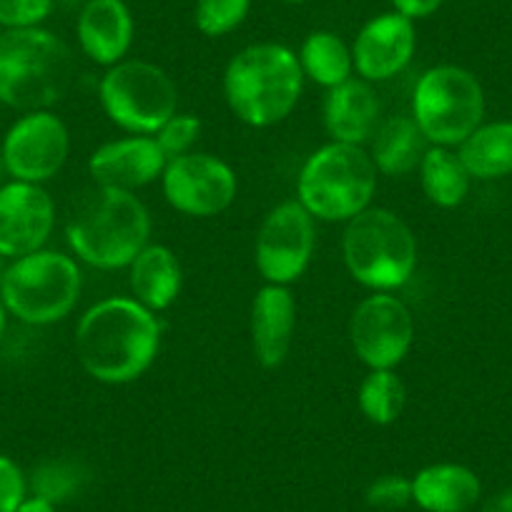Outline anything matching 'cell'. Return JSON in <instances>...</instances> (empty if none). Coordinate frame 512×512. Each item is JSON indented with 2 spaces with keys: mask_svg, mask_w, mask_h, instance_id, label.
Returning <instances> with one entry per match:
<instances>
[{
  "mask_svg": "<svg viewBox=\"0 0 512 512\" xmlns=\"http://www.w3.org/2000/svg\"><path fill=\"white\" fill-rule=\"evenodd\" d=\"M156 144L166 154V159H176V156L191 154L196 141L201 139V121L194 113H174L164 126L154 134Z\"/></svg>",
  "mask_w": 512,
  "mask_h": 512,
  "instance_id": "cell-29",
  "label": "cell"
},
{
  "mask_svg": "<svg viewBox=\"0 0 512 512\" xmlns=\"http://www.w3.org/2000/svg\"><path fill=\"white\" fill-rule=\"evenodd\" d=\"M417 51L415 21L397 11L369 18L352 43L354 73L367 83H384L400 76Z\"/></svg>",
  "mask_w": 512,
  "mask_h": 512,
  "instance_id": "cell-15",
  "label": "cell"
},
{
  "mask_svg": "<svg viewBox=\"0 0 512 512\" xmlns=\"http://www.w3.org/2000/svg\"><path fill=\"white\" fill-rule=\"evenodd\" d=\"M16 512H56V505H53L51 500H46V497H26V500L18 505Z\"/></svg>",
  "mask_w": 512,
  "mask_h": 512,
  "instance_id": "cell-34",
  "label": "cell"
},
{
  "mask_svg": "<svg viewBox=\"0 0 512 512\" xmlns=\"http://www.w3.org/2000/svg\"><path fill=\"white\" fill-rule=\"evenodd\" d=\"M166 204L184 216L209 219L229 209L239 194L236 171L224 159L204 151L176 156L161 176Z\"/></svg>",
  "mask_w": 512,
  "mask_h": 512,
  "instance_id": "cell-12",
  "label": "cell"
},
{
  "mask_svg": "<svg viewBox=\"0 0 512 512\" xmlns=\"http://www.w3.org/2000/svg\"><path fill=\"white\" fill-rule=\"evenodd\" d=\"M392 11H397L400 16L410 18V21H425V18L435 16L442 6H445V0H390Z\"/></svg>",
  "mask_w": 512,
  "mask_h": 512,
  "instance_id": "cell-33",
  "label": "cell"
},
{
  "mask_svg": "<svg viewBox=\"0 0 512 512\" xmlns=\"http://www.w3.org/2000/svg\"><path fill=\"white\" fill-rule=\"evenodd\" d=\"M377 194V169L364 146H319L297 176V201L317 221L347 224L372 206Z\"/></svg>",
  "mask_w": 512,
  "mask_h": 512,
  "instance_id": "cell-6",
  "label": "cell"
},
{
  "mask_svg": "<svg viewBox=\"0 0 512 512\" xmlns=\"http://www.w3.org/2000/svg\"><path fill=\"white\" fill-rule=\"evenodd\" d=\"M76 41L91 63L111 68L126 61L136 41V18L126 0H86L76 18Z\"/></svg>",
  "mask_w": 512,
  "mask_h": 512,
  "instance_id": "cell-17",
  "label": "cell"
},
{
  "mask_svg": "<svg viewBox=\"0 0 512 512\" xmlns=\"http://www.w3.org/2000/svg\"><path fill=\"white\" fill-rule=\"evenodd\" d=\"M83 274L73 256L41 249L13 259L0 282V299L8 314L31 327H48L76 309Z\"/></svg>",
  "mask_w": 512,
  "mask_h": 512,
  "instance_id": "cell-7",
  "label": "cell"
},
{
  "mask_svg": "<svg viewBox=\"0 0 512 512\" xmlns=\"http://www.w3.org/2000/svg\"><path fill=\"white\" fill-rule=\"evenodd\" d=\"M297 53L264 41L241 48L226 63L221 88L229 111L251 128H272L292 116L304 91Z\"/></svg>",
  "mask_w": 512,
  "mask_h": 512,
  "instance_id": "cell-2",
  "label": "cell"
},
{
  "mask_svg": "<svg viewBox=\"0 0 512 512\" xmlns=\"http://www.w3.org/2000/svg\"><path fill=\"white\" fill-rule=\"evenodd\" d=\"M359 412L377 427L395 425L407 405V387L395 369H369L357 392Z\"/></svg>",
  "mask_w": 512,
  "mask_h": 512,
  "instance_id": "cell-26",
  "label": "cell"
},
{
  "mask_svg": "<svg viewBox=\"0 0 512 512\" xmlns=\"http://www.w3.org/2000/svg\"><path fill=\"white\" fill-rule=\"evenodd\" d=\"M485 91L472 71L452 63L427 68L412 93V118L430 146H460L482 126Z\"/></svg>",
  "mask_w": 512,
  "mask_h": 512,
  "instance_id": "cell-8",
  "label": "cell"
},
{
  "mask_svg": "<svg viewBox=\"0 0 512 512\" xmlns=\"http://www.w3.org/2000/svg\"><path fill=\"white\" fill-rule=\"evenodd\" d=\"M76 76L73 51L46 28L0 31V103L13 111H48Z\"/></svg>",
  "mask_w": 512,
  "mask_h": 512,
  "instance_id": "cell-3",
  "label": "cell"
},
{
  "mask_svg": "<svg viewBox=\"0 0 512 512\" xmlns=\"http://www.w3.org/2000/svg\"><path fill=\"white\" fill-rule=\"evenodd\" d=\"M427 139L417 128L412 116H392L379 123L377 134L372 136V164L377 174L384 176H410L420 169L425 159Z\"/></svg>",
  "mask_w": 512,
  "mask_h": 512,
  "instance_id": "cell-22",
  "label": "cell"
},
{
  "mask_svg": "<svg viewBox=\"0 0 512 512\" xmlns=\"http://www.w3.org/2000/svg\"><path fill=\"white\" fill-rule=\"evenodd\" d=\"M128 284L136 302L154 314L166 312L174 307L184 287L179 256L164 244H146L128 267Z\"/></svg>",
  "mask_w": 512,
  "mask_h": 512,
  "instance_id": "cell-21",
  "label": "cell"
},
{
  "mask_svg": "<svg viewBox=\"0 0 512 512\" xmlns=\"http://www.w3.org/2000/svg\"><path fill=\"white\" fill-rule=\"evenodd\" d=\"M161 349V324L134 297H108L83 312L76 327V357L83 372L108 387L144 377Z\"/></svg>",
  "mask_w": 512,
  "mask_h": 512,
  "instance_id": "cell-1",
  "label": "cell"
},
{
  "mask_svg": "<svg viewBox=\"0 0 512 512\" xmlns=\"http://www.w3.org/2000/svg\"><path fill=\"white\" fill-rule=\"evenodd\" d=\"M480 495V477L457 462L427 465L412 477V502L425 512H470Z\"/></svg>",
  "mask_w": 512,
  "mask_h": 512,
  "instance_id": "cell-20",
  "label": "cell"
},
{
  "mask_svg": "<svg viewBox=\"0 0 512 512\" xmlns=\"http://www.w3.org/2000/svg\"><path fill=\"white\" fill-rule=\"evenodd\" d=\"M166 154L154 136H126L98 146L88 159V174L98 189H116L136 194L144 186L161 181Z\"/></svg>",
  "mask_w": 512,
  "mask_h": 512,
  "instance_id": "cell-16",
  "label": "cell"
},
{
  "mask_svg": "<svg viewBox=\"0 0 512 512\" xmlns=\"http://www.w3.org/2000/svg\"><path fill=\"white\" fill-rule=\"evenodd\" d=\"M26 500V475L8 455L0 452V512H16Z\"/></svg>",
  "mask_w": 512,
  "mask_h": 512,
  "instance_id": "cell-32",
  "label": "cell"
},
{
  "mask_svg": "<svg viewBox=\"0 0 512 512\" xmlns=\"http://www.w3.org/2000/svg\"><path fill=\"white\" fill-rule=\"evenodd\" d=\"M457 156L472 179L490 181L512 174V121L482 123L460 146Z\"/></svg>",
  "mask_w": 512,
  "mask_h": 512,
  "instance_id": "cell-23",
  "label": "cell"
},
{
  "mask_svg": "<svg viewBox=\"0 0 512 512\" xmlns=\"http://www.w3.org/2000/svg\"><path fill=\"white\" fill-rule=\"evenodd\" d=\"M382 103L372 83L362 78H349L342 86L329 88L324 96L322 118L324 131L337 144L364 146L377 134L382 123Z\"/></svg>",
  "mask_w": 512,
  "mask_h": 512,
  "instance_id": "cell-19",
  "label": "cell"
},
{
  "mask_svg": "<svg viewBox=\"0 0 512 512\" xmlns=\"http://www.w3.org/2000/svg\"><path fill=\"white\" fill-rule=\"evenodd\" d=\"M254 0H196L194 26L206 38H224L239 31L249 18Z\"/></svg>",
  "mask_w": 512,
  "mask_h": 512,
  "instance_id": "cell-27",
  "label": "cell"
},
{
  "mask_svg": "<svg viewBox=\"0 0 512 512\" xmlns=\"http://www.w3.org/2000/svg\"><path fill=\"white\" fill-rule=\"evenodd\" d=\"M3 262H8V259H3V256H0V282H3V274H6V267H8V264H3Z\"/></svg>",
  "mask_w": 512,
  "mask_h": 512,
  "instance_id": "cell-37",
  "label": "cell"
},
{
  "mask_svg": "<svg viewBox=\"0 0 512 512\" xmlns=\"http://www.w3.org/2000/svg\"><path fill=\"white\" fill-rule=\"evenodd\" d=\"M81 482V467L71 465V462H46L33 472V492L51 500L53 505L76 495L81 490Z\"/></svg>",
  "mask_w": 512,
  "mask_h": 512,
  "instance_id": "cell-28",
  "label": "cell"
},
{
  "mask_svg": "<svg viewBox=\"0 0 512 512\" xmlns=\"http://www.w3.org/2000/svg\"><path fill=\"white\" fill-rule=\"evenodd\" d=\"M71 151V134L61 116L48 111L23 113L8 128L0 146V164L13 181L46 184L61 174Z\"/></svg>",
  "mask_w": 512,
  "mask_h": 512,
  "instance_id": "cell-13",
  "label": "cell"
},
{
  "mask_svg": "<svg viewBox=\"0 0 512 512\" xmlns=\"http://www.w3.org/2000/svg\"><path fill=\"white\" fill-rule=\"evenodd\" d=\"M53 8L56 0H0V31L41 28Z\"/></svg>",
  "mask_w": 512,
  "mask_h": 512,
  "instance_id": "cell-30",
  "label": "cell"
},
{
  "mask_svg": "<svg viewBox=\"0 0 512 512\" xmlns=\"http://www.w3.org/2000/svg\"><path fill=\"white\" fill-rule=\"evenodd\" d=\"M297 332V299L292 289L264 284L251 302V349L264 369H279L287 362Z\"/></svg>",
  "mask_w": 512,
  "mask_h": 512,
  "instance_id": "cell-18",
  "label": "cell"
},
{
  "mask_svg": "<svg viewBox=\"0 0 512 512\" xmlns=\"http://www.w3.org/2000/svg\"><path fill=\"white\" fill-rule=\"evenodd\" d=\"M6 324H8V309L6 304H3V299H0V339H3V334H6Z\"/></svg>",
  "mask_w": 512,
  "mask_h": 512,
  "instance_id": "cell-36",
  "label": "cell"
},
{
  "mask_svg": "<svg viewBox=\"0 0 512 512\" xmlns=\"http://www.w3.org/2000/svg\"><path fill=\"white\" fill-rule=\"evenodd\" d=\"M282 3H289V6H302V3H307V0H282Z\"/></svg>",
  "mask_w": 512,
  "mask_h": 512,
  "instance_id": "cell-38",
  "label": "cell"
},
{
  "mask_svg": "<svg viewBox=\"0 0 512 512\" xmlns=\"http://www.w3.org/2000/svg\"><path fill=\"white\" fill-rule=\"evenodd\" d=\"M364 497L377 510H402L412 502V480L405 475H382L367 487Z\"/></svg>",
  "mask_w": 512,
  "mask_h": 512,
  "instance_id": "cell-31",
  "label": "cell"
},
{
  "mask_svg": "<svg viewBox=\"0 0 512 512\" xmlns=\"http://www.w3.org/2000/svg\"><path fill=\"white\" fill-rule=\"evenodd\" d=\"M317 249V219L297 199L282 201L264 216L254 244L256 272L267 284L289 287L312 264Z\"/></svg>",
  "mask_w": 512,
  "mask_h": 512,
  "instance_id": "cell-10",
  "label": "cell"
},
{
  "mask_svg": "<svg viewBox=\"0 0 512 512\" xmlns=\"http://www.w3.org/2000/svg\"><path fill=\"white\" fill-rule=\"evenodd\" d=\"M68 246L83 264L101 272L128 269L151 244V214L136 194L98 189L68 221Z\"/></svg>",
  "mask_w": 512,
  "mask_h": 512,
  "instance_id": "cell-4",
  "label": "cell"
},
{
  "mask_svg": "<svg viewBox=\"0 0 512 512\" xmlns=\"http://www.w3.org/2000/svg\"><path fill=\"white\" fill-rule=\"evenodd\" d=\"M412 309L395 292H372L354 307L349 342L367 369H397L415 344Z\"/></svg>",
  "mask_w": 512,
  "mask_h": 512,
  "instance_id": "cell-11",
  "label": "cell"
},
{
  "mask_svg": "<svg viewBox=\"0 0 512 512\" xmlns=\"http://www.w3.org/2000/svg\"><path fill=\"white\" fill-rule=\"evenodd\" d=\"M98 101L108 121L128 136H154L179 113V88L156 63L126 58L106 68L98 81Z\"/></svg>",
  "mask_w": 512,
  "mask_h": 512,
  "instance_id": "cell-9",
  "label": "cell"
},
{
  "mask_svg": "<svg viewBox=\"0 0 512 512\" xmlns=\"http://www.w3.org/2000/svg\"><path fill=\"white\" fill-rule=\"evenodd\" d=\"M342 259L364 289L397 292L417 272V236L397 211L369 206L344 226Z\"/></svg>",
  "mask_w": 512,
  "mask_h": 512,
  "instance_id": "cell-5",
  "label": "cell"
},
{
  "mask_svg": "<svg viewBox=\"0 0 512 512\" xmlns=\"http://www.w3.org/2000/svg\"><path fill=\"white\" fill-rule=\"evenodd\" d=\"M417 174L427 201L440 209H457L470 194L472 176L467 174L457 151L445 146H430Z\"/></svg>",
  "mask_w": 512,
  "mask_h": 512,
  "instance_id": "cell-25",
  "label": "cell"
},
{
  "mask_svg": "<svg viewBox=\"0 0 512 512\" xmlns=\"http://www.w3.org/2000/svg\"><path fill=\"white\" fill-rule=\"evenodd\" d=\"M56 226V204L41 184L8 181L0 186V256L13 262L46 249Z\"/></svg>",
  "mask_w": 512,
  "mask_h": 512,
  "instance_id": "cell-14",
  "label": "cell"
},
{
  "mask_svg": "<svg viewBox=\"0 0 512 512\" xmlns=\"http://www.w3.org/2000/svg\"><path fill=\"white\" fill-rule=\"evenodd\" d=\"M485 512H512V487L497 492L495 497L485 502Z\"/></svg>",
  "mask_w": 512,
  "mask_h": 512,
  "instance_id": "cell-35",
  "label": "cell"
},
{
  "mask_svg": "<svg viewBox=\"0 0 512 512\" xmlns=\"http://www.w3.org/2000/svg\"><path fill=\"white\" fill-rule=\"evenodd\" d=\"M299 66L307 81L322 88L342 86L354 76L352 46L334 31H312L299 46Z\"/></svg>",
  "mask_w": 512,
  "mask_h": 512,
  "instance_id": "cell-24",
  "label": "cell"
}]
</instances>
